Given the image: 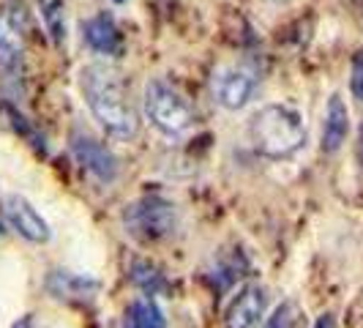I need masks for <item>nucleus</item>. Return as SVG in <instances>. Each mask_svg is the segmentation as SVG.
I'll list each match as a JSON object with an SVG mask.
<instances>
[{
  "label": "nucleus",
  "mask_w": 363,
  "mask_h": 328,
  "mask_svg": "<svg viewBox=\"0 0 363 328\" xmlns=\"http://www.w3.org/2000/svg\"><path fill=\"white\" fill-rule=\"evenodd\" d=\"M79 88L99 126L115 140H131L140 131V115L131 104L123 74L109 63H88L79 72Z\"/></svg>",
  "instance_id": "f257e3e1"
},
{
  "label": "nucleus",
  "mask_w": 363,
  "mask_h": 328,
  "mask_svg": "<svg viewBox=\"0 0 363 328\" xmlns=\"http://www.w3.org/2000/svg\"><path fill=\"white\" fill-rule=\"evenodd\" d=\"M249 137L259 156L281 162V159H292L306 146V126H303V118L292 107L268 104L252 115Z\"/></svg>",
  "instance_id": "f03ea898"
},
{
  "label": "nucleus",
  "mask_w": 363,
  "mask_h": 328,
  "mask_svg": "<svg viewBox=\"0 0 363 328\" xmlns=\"http://www.w3.org/2000/svg\"><path fill=\"white\" fill-rule=\"evenodd\" d=\"M145 118L162 131L164 137H181L194 126V109L169 80L153 77L143 93Z\"/></svg>",
  "instance_id": "7ed1b4c3"
},
{
  "label": "nucleus",
  "mask_w": 363,
  "mask_h": 328,
  "mask_svg": "<svg viewBox=\"0 0 363 328\" xmlns=\"http://www.w3.org/2000/svg\"><path fill=\"white\" fill-rule=\"evenodd\" d=\"M123 227L128 236L140 244H159L175 233L178 214H175V205L164 200L162 195H145L126 205Z\"/></svg>",
  "instance_id": "20e7f679"
},
{
  "label": "nucleus",
  "mask_w": 363,
  "mask_h": 328,
  "mask_svg": "<svg viewBox=\"0 0 363 328\" xmlns=\"http://www.w3.org/2000/svg\"><path fill=\"white\" fill-rule=\"evenodd\" d=\"M0 82L3 88L22 93L25 82V14L17 6L0 11Z\"/></svg>",
  "instance_id": "39448f33"
},
{
  "label": "nucleus",
  "mask_w": 363,
  "mask_h": 328,
  "mask_svg": "<svg viewBox=\"0 0 363 328\" xmlns=\"http://www.w3.org/2000/svg\"><path fill=\"white\" fill-rule=\"evenodd\" d=\"M74 159L82 164V170H88L99 183H115L121 175V162L112 153V148L99 140L91 129L74 126L69 134Z\"/></svg>",
  "instance_id": "423d86ee"
},
{
  "label": "nucleus",
  "mask_w": 363,
  "mask_h": 328,
  "mask_svg": "<svg viewBox=\"0 0 363 328\" xmlns=\"http://www.w3.org/2000/svg\"><path fill=\"white\" fill-rule=\"evenodd\" d=\"M259 88V77L249 66H227L213 80V96L224 109L238 112L255 99Z\"/></svg>",
  "instance_id": "0eeeda50"
},
{
  "label": "nucleus",
  "mask_w": 363,
  "mask_h": 328,
  "mask_svg": "<svg viewBox=\"0 0 363 328\" xmlns=\"http://www.w3.org/2000/svg\"><path fill=\"white\" fill-rule=\"evenodd\" d=\"M3 211H6L9 224H11L25 241H30V244H47L50 236H52L47 219L41 217L36 208H33V202L25 200L22 195H9L6 202H3Z\"/></svg>",
  "instance_id": "6e6552de"
},
{
  "label": "nucleus",
  "mask_w": 363,
  "mask_h": 328,
  "mask_svg": "<svg viewBox=\"0 0 363 328\" xmlns=\"http://www.w3.org/2000/svg\"><path fill=\"white\" fill-rule=\"evenodd\" d=\"M265 307H268V293L262 285H246L240 288L238 295L233 298L224 326L227 328H259L262 317H265Z\"/></svg>",
  "instance_id": "1a4fd4ad"
},
{
  "label": "nucleus",
  "mask_w": 363,
  "mask_h": 328,
  "mask_svg": "<svg viewBox=\"0 0 363 328\" xmlns=\"http://www.w3.org/2000/svg\"><path fill=\"white\" fill-rule=\"evenodd\" d=\"M44 288H47V293H50L52 298L63 301V304H77V307H82V304H91L93 298H96L99 282L82 276V273L60 271V268H57V271L47 273Z\"/></svg>",
  "instance_id": "9d476101"
},
{
  "label": "nucleus",
  "mask_w": 363,
  "mask_h": 328,
  "mask_svg": "<svg viewBox=\"0 0 363 328\" xmlns=\"http://www.w3.org/2000/svg\"><path fill=\"white\" fill-rule=\"evenodd\" d=\"M82 41L96 55H104V58H118L121 50H123L121 28H118L115 17L107 14V11H101V14L82 22Z\"/></svg>",
  "instance_id": "9b49d317"
},
{
  "label": "nucleus",
  "mask_w": 363,
  "mask_h": 328,
  "mask_svg": "<svg viewBox=\"0 0 363 328\" xmlns=\"http://www.w3.org/2000/svg\"><path fill=\"white\" fill-rule=\"evenodd\" d=\"M347 134H350V109L342 96H330L325 107V121H323V151L336 153L345 146Z\"/></svg>",
  "instance_id": "f8f14e48"
},
{
  "label": "nucleus",
  "mask_w": 363,
  "mask_h": 328,
  "mask_svg": "<svg viewBox=\"0 0 363 328\" xmlns=\"http://www.w3.org/2000/svg\"><path fill=\"white\" fill-rule=\"evenodd\" d=\"M123 328H167V317H164L162 307L156 304V298L143 295L128 304L126 315H123Z\"/></svg>",
  "instance_id": "ddd939ff"
},
{
  "label": "nucleus",
  "mask_w": 363,
  "mask_h": 328,
  "mask_svg": "<svg viewBox=\"0 0 363 328\" xmlns=\"http://www.w3.org/2000/svg\"><path fill=\"white\" fill-rule=\"evenodd\" d=\"M128 279L137 290H143V295H159L162 290H167V279L164 273L150 263V260H134L128 268Z\"/></svg>",
  "instance_id": "4468645a"
},
{
  "label": "nucleus",
  "mask_w": 363,
  "mask_h": 328,
  "mask_svg": "<svg viewBox=\"0 0 363 328\" xmlns=\"http://www.w3.org/2000/svg\"><path fill=\"white\" fill-rule=\"evenodd\" d=\"M3 112H6V121L11 124V129L17 131L19 137L33 148L36 153L44 156V153H47V140H44V134H41V131H38V129L25 118V112H22L19 107H14L11 102H6V104H3Z\"/></svg>",
  "instance_id": "2eb2a0df"
},
{
  "label": "nucleus",
  "mask_w": 363,
  "mask_h": 328,
  "mask_svg": "<svg viewBox=\"0 0 363 328\" xmlns=\"http://www.w3.org/2000/svg\"><path fill=\"white\" fill-rule=\"evenodd\" d=\"M38 14L55 44L66 38V3L63 0H38Z\"/></svg>",
  "instance_id": "dca6fc26"
},
{
  "label": "nucleus",
  "mask_w": 363,
  "mask_h": 328,
  "mask_svg": "<svg viewBox=\"0 0 363 328\" xmlns=\"http://www.w3.org/2000/svg\"><path fill=\"white\" fill-rule=\"evenodd\" d=\"M350 91L352 96L363 102V50L352 55V66H350Z\"/></svg>",
  "instance_id": "f3484780"
},
{
  "label": "nucleus",
  "mask_w": 363,
  "mask_h": 328,
  "mask_svg": "<svg viewBox=\"0 0 363 328\" xmlns=\"http://www.w3.org/2000/svg\"><path fill=\"white\" fill-rule=\"evenodd\" d=\"M265 328H295V312H292V304L276 307V312L268 317Z\"/></svg>",
  "instance_id": "a211bd4d"
},
{
  "label": "nucleus",
  "mask_w": 363,
  "mask_h": 328,
  "mask_svg": "<svg viewBox=\"0 0 363 328\" xmlns=\"http://www.w3.org/2000/svg\"><path fill=\"white\" fill-rule=\"evenodd\" d=\"M314 328H336V326H333V317H330V315H323V317L317 320V326H314Z\"/></svg>",
  "instance_id": "6ab92c4d"
},
{
  "label": "nucleus",
  "mask_w": 363,
  "mask_h": 328,
  "mask_svg": "<svg viewBox=\"0 0 363 328\" xmlns=\"http://www.w3.org/2000/svg\"><path fill=\"white\" fill-rule=\"evenodd\" d=\"M14 328H33V315H25L22 320L14 323Z\"/></svg>",
  "instance_id": "aec40b11"
},
{
  "label": "nucleus",
  "mask_w": 363,
  "mask_h": 328,
  "mask_svg": "<svg viewBox=\"0 0 363 328\" xmlns=\"http://www.w3.org/2000/svg\"><path fill=\"white\" fill-rule=\"evenodd\" d=\"M361 159H363V131H361Z\"/></svg>",
  "instance_id": "412c9836"
},
{
  "label": "nucleus",
  "mask_w": 363,
  "mask_h": 328,
  "mask_svg": "<svg viewBox=\"0 0 363 328\" xmlns=\"http://www.w3.org/2000/svg\"><path fill=\"white\" fill-rule=\"evenodd\" d=\"M115 3H123V0H115Z\"/></svg>",
  "instance_id": "4be33fe9"
},
{
  "label": "nucleus",
  "mask_w": 363,
  "mask_h": 328,
  "mask_svg": "<svg viewBox=\"0 0 363 328\" xmlns=\"http://www.w3.org/2000/svg\"><path fill=\"white\" fill-rule=\"evenodd\" d=\"M0 233H3V227H0Z\"/></svg>",
  "instance_id": "5701e85b"
}]
</instances>
